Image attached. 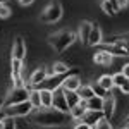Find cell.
Instances as JSON below:
<instances>
[{
  "instance_id": "obj_1",
  "label": "cell",
  "mask_w": 129,
  "mask_h": 129,
  "mask_svg": "<svg viewBox=\"0 0 129 129\" xmlns=\"http://www.w3.org/2000/svg\"><path fill=\"white\" fill-rule=\"evenodd\" d=\"M31 122L41 126V127H55V126H66L69 122V114L60 112L55 107H41V109H35L31 112Z\"/></svg>"
},
{
  "instance_id": "obj_2",
  "label": "cell",
  "mask_w": 129,
  "mask_h": 129,
  "mask_svg": "<svg viewBox=\"0 0 129 129\" xmlns=\"http://www.w3.org/2000/svg\"><path fill=\"white\" fill-rule=\"evenodd\" d=\"M76 40V35L72 33V31H60L57 35H52L48 38L50 45H52V48L55 50L57 53H62L64 50H67L71 47V43Z\"/></svg>"
},
{
  "instance_id": "obj_3",
  "label": "cell",
  "mask_w": 129,
  "mask_h": 129,
  "mask_svg": "<svg viewBox=\"0 0 129 129\" xmlns=\"http://www.w3.org/2000/svg\"><path fill=\"white\" fill-rule=\"evenodd\" d=\"M33 110L35 109H33V105L28 100L21 102V103H14V105H5L2 109V117L0 119H4V117H12V119H16V117H26V115H29Z\"/></svg>"
},
{
  "instance_id": "obj_4",
  "label": "cell",
  "mask_w": 129,
  "mask_h": 129,
  "mask_svg": "<svg viewBox=\"0 0 129 129\" xmlns=\"http://www.w3.org/2000/svg\"><path fill=\"white\" fill-rule=\"evenodd\" d=\"M31 89L28 86H14L7 95V105H14V103H21V102H26L29 96Z\"/></svg>"
},
{
  "instance_id": "obj_5",
  "label": "cell",
  "mask_w": 129,
  "mask_h": 129,
  "mask_svg": "<svg viewBox=\"0 0 129 129\" xmlns=\"http://www.w3.org/2000/svg\"><path fill=\"white\" fill-rule=\"evenodd\" d=\"M60 17H62V5L59 2H52L41 14V21L43 22H57Z\"/></svg>"
},
{
  "instance_id": "obj_6",
  "label": "cell",
  "mask_w": 129,
  "mask_h": 129,
  "mask_svg": "<svg viewBox=\"0 0 129 129\" xmlns=\"http://www.w3.org/2000/svg\"><path fill=\"white\" fill-rule=\"evenodd\" d=\"M52 107H55L57 110L60 112H66V114H69V105H67V100H66V95H64V89L62 86L59 88H55L52 91Z\"/></svg>"
},
{
  "instance_id": "obj_7",
  "label": "cell",
  "mask_w": 129,
  "mask_h": 129,
  "mask_svg": "<svg viewBox=\"0 0 129 129\" xmlns=\"http://www.w3.org/2000/svg\"><path fill=\"white\" fill-rule=\"evenodd\" d=\"M103 40V35H102V29L96 22H91V31H89V36H88V41L86 45L89 47H95V45H100Z\"/></svg>"
},
{
  "instance_id": "obj_8",
  "label": "cell",
  "mask_w": 129,
  "mask_h": 129,
  "mask_svg": "<svg viewBox=\"0 0 129 129\" xmlns=\"http://www.w3.org/2000/svg\"><path fill=\"white\" fill-rule=\"evenodd\" d=\"M24 55H26V45H24V40L17 36L14 43H12V59L16 60H22L24 59Z\"/></svg>"
},
{
  "instance_id": "obj_9",
  "label": "cell",
  "mask_w": 129,
  "mask_h": 129,
  "mask_svg": "<svg viewBox=\"0 0 129 129\" xmlns=\"http://www.w3.org/2000/svg\"><path fill=\"white\" fill-rule=\"evenodd\" d=\"M81 84V79L78 74H66V78H64V81H62V89H71V91H76V89L79 88Z\"/></svg>"
},
{
  "instance_id": "obj_10",
  "label": "cell",
  "mask_w": 129,
  "mask_h": 129,
  "mask_svg": "<svg viewBox=\"0 0 129 129\" xmlns=\"http://www.w3.org/2000/svg\"><path fill=\"white\" fill-rule=\"evenodd\" d=\"M47 78H48V72H47V69H45V67H38V69L31 74L28 86H31V88L35 86V88H36V86H40V84H41L45 79H47Z\"/></svg>"
},
{
  "instance_id": "obj_11",
  "label": "cell",
  "mask_w": 129,
  "mask_h": 129,
  "mask_svg": "<svg viewBox=\"0 0 129 129\" xmlns=\"http://www.w3.org/2000/svg\"><path fill=\"white\" fill-rule=\"evenodd\" d=\"M102 117H103V112L102 110H86L84 115H83V119H81V122L89 124V126H95Z\"/></svg>"
},
{
  "instance_id": "obj_12",
  "label": "cell",
  "mask_w": 129,
  "mask_h": 129,
  "mask_svg": "<svg viewBox=\"0 0 129 129\" xmlns=\"http://www.w3.org/2000/svg\"><path fill=\"white\" fill-rule=\"evenodd\" d=\"M102 112H103V117L110 119L115 112V98L110 95L107 98H103V107H102Z\"/></svg>"
},
{
  "instance_id": "obj_13",
  "label": "cell",
  "mask_w": 129,
  "mask_h": 129,
  "mask_svg": "<svg viewBox=\"0 0 129 129\" xmlns=\"http://www.w3.org/2000/svg\"><path fill=\"white\" fill-rule=\"evenodd\" d=\"M84 112H86V100H81L78 105H74L69 110V115H71V119H74V120H81Z\"/></svg>"
},
{
  "instance_id": "obj_14",
  "label": "cell",
  "mask_w": 129,
  "mask_h": 129,
  "mask_svg": "<svg viewBox=\"0 0 129 129\" xmlns=\"http://www.w3.org/2000/svg\"><path fill=\"white\" fill-rule=\"evenodd\" d=\"M105 50L109 52L110 55H117V57H126V55H129V50L124 45H120V43H110V45L105 47Z\"/></svg>"
},
{
  "instance_id": "obj_15",
  "label": "cell",
  "mask_w": 129,
  "mask_h": 129,
  "mask_svg": "<svg viewBox=\"0 0 129 129\" xmlns=\"http://www.w3.org/2000/svg\"><path fill=\"white\" fill-rule=\"evenodd\" d=\"M93 62L98 64V66H110V64H112V55H110L107 50L96 52L95 57H93Z\"/></svg>"
},
{
  "instance_id": "obj_16",
  "label": "cell",
  "mask_w": 129,
  "mask_h": 129,
  "mask_svg": "<svg viewBox=\"0 0 129 129\" xmlns=\"http://www.w3.org/2000/svg\"><path fill=\"white\" fill-rule=\"evenodd\" d=\"M102 107H103V98L102 96L93 95L91 98L86 100V110H102Z\"/></svg>"
},
{
  "instance_id": "obj_17",
  "label": "cell",
  "mask_w": 129,
  "mask_h": 129,
  "mask_svg": "<svg viewBox=\"0 0 129 129\" xmlns=\"http://www.w3.org/2000/svg\"><path fill=\"white\" fill-rule=\"evenodd\" d=\"M89 31H91V22L89 21H83L79 24V40L83 41V43H86L88 41V36H89Z\"/></svg>"
},
{
  "instance_id": "obj_18",
  "label": "cell",
  "mask_w": 129,
  "mask_h": 129,
  "mask_svg": "<svg viewBox=\"0 0 129 129\" xmlns=\"http://www.w3.org/2000/svg\"><path fill=\"white\" fill-rule=\"evenodd\" d=\"M64 95H66V100H67V105H69V109H72L74 105H78L81 102L79 95H78V91H71V89H64Z\"/></svg>"
},
{
  "instance_id": "obj_19",
  "label": "cell",
  "mask_w": 129,
  "mask_h": 129,
  "mask_svg": "<svg viewBox=\"0 0 129 129\" xmlns=\"http://www.w3.org/2000/svg\"><path fill=\"white\" fill-rule=\"evenodd\" d=\"M76 91H78V95H79L81 100H88V98H91V96L95 95L93 86H89V84H81V86L76 89Z\"/></svg>"
},
{
  "instance_id": "obj_20",
  "label": "cell",
  "mask_w": 129,
  "mask_h": 129,
  "mask_svg": "<svg viewBox=\"0 0 129 129\" xmlns=\"http://www.w3.org/2000/svg\"><path fill=\"white\" fill-rule=\"evenodd\" d=\"M28 102L33 105V109H41V98H40V89H31Z\"/></svg>"
},
{
  "instance_id": "obj_21",
  "label": "cell",
  "mask_w": 129,
  "mask_h": 129,
  "mask_svg": "<svg viewBox=\"0 0 129 129\" xmlns=\"http://www.w3.org/2000/svg\"><path fill=\"white\" fill-rule=\"evenodd\" d=\"M40 98H41V107H52V89L41 88Z\"/></svg>"
},
{
  "instance_id": "obj_22",
  "label": "cell",
  "mask_w": 129,
  "mask_h": 129,
  "mask_svg": "<svg viewBox=\"0 0 129 129\" xmlns=\"http://www.w3.org/2000/svg\"><path fill=\"white\" fill-rule=\"evenodd\" d=\"M52 72L57 74V76H66V74L69 72V66L64 64V62H55V64L52 66Z\"/></svg>"
},
{
  "instance_id": "obj_23",
  "label": "cell",
  "mask_w": 129,
  "mask_h": 129,
  "mask_svg": "<svg viewBox=\"0 0 129 129\" xmlns=\"http://www.w3.org/2000/svg\"><path fill=\"white\" fill-rule=\"evenodd\" d=\"M98 84L105 91H112V88H114V79H112V76H109V74H103L98 79Z\"/></svg>"
},
{
  "instance_id": "obj_24",
  "label": "cell",
  "mask_w": 129,
  "mask_h": 129,
  "mask_svg": "<svg viewBox=\"0 0 129 129\" xmlns=\"http://www.w3.org/2000/svg\"><path fill=\"white\" fill-rule=\"evenodd\" d=\"M112 79H114V86H117V88H120L124 83H127L129 81V78H126L122 72H117L115 76H112Z\"/></svg>"
},
{
  "instance_id": "obj_25",
  "label": "cell",
  "mask_w": 129,
  "mask_h": 129,
  "mask_svg": "<svg viewBox=\"0 0 129 129\" xmlns=\"http://www.w3.org/2000/svg\"><path fill=\"white\" fill-rule=\"evenodd\" d=\"M93 129H114L112 127V124H110V119H107V117H102V119L93 126Z\"/></svg>"
},
{
  "instance_id": "obj_26",
  "label": "cell",
  "mask_w": 129,
  "mask_h": 129,
  "mask_svg": "<svg viewBox=\"0 0 129 129\" xmlns=\"http://www.w3.org/2000/svg\"><path fill=\"white\" fill-rule=\"evenodd\" d=\"M102 10L105 14H109V16H114L115 14V10H114V7H112V4H110L109 0H102Z\"/></svg>"
},
{
  "instance_id": "obj_27",
  "label": "cell",
  "mask_w": 129,
  "mask_h": 129,
  "mask_svg": "<svg viewBox=\"0 0 129 129\" xmlns=\"http://www.w3.org/2000/svg\"><path fill=\"white\" fill-rule=\"evenodd\" d=\"M10 16V7L7 4H0V17L2 19H7Z\"/></svg>"
},
{
  "instance_id": "obj_28",
  "label": "cell",
  "mask_w": 129,
  "mask_h": 129,
  "mask_svg": "<svg viewBox=\"0 0 129 129\" xmlns=\"http://www.w3.org/2000/svg\"><path fill=\"white\" fill-rule=\"evenodd\" d=\"M93 91H95V95H96V96H102V98H105V96H107V93H109V91H105V89L102 88L98 83L93 86Z\"/></svg>"
},
{
  "instance_id": "obj_29",
  "label": "cell",
  "mask_w": 129,
  "mask_h": 129,
  "mask_svg": "<svg viewBox=\"0 0 129 129\" xmlns=\"http://www.w3.org/2000/svg\"><path fill=\"white\" fill-rule=\"evenodd\" d=\"M4 129H16V122L12 117H4Z\"/></svg>"
},
{
  "instance_id": "obj_30",
  "label": "cell",
  "mask_w": 129,
  "mask_h": 129,
  "mask_svg": "<svg viewBox=\"0 0 129 129\" xmlns=\"http://www.w3.org/2000/svg\"><path fill=\"white\" fill-rule=\"evenodd\" d=\"M74 129H93V126L84 124V122H81V120H79V124H76V127H74Z\"/></svg>"
},
{
  "instance_id": "obj_31",
  "label": "cell",
  "mask_w": 129,
  "mask_h": 129,
  "mask_svg": "<svg viewBox=\"0 0 129 129\" xmlns=\"http://www.w3.org/2000/svg\"><path fill=\"white\" fill-rule=\"evenodd\" d=\"M129 0H117V5H119V10H122L124 7H127Z\"/></svg>"
},
{
  "instance_id": "obj_32",
  "label": "cell",
  "mask_w": 129,
  "mask_h": 129,
  "mask_svg": "<svg viewBox=\"0 0 129 129\" xmlns=\"http://www.w3.org/2000/svg\"><path fill=\"white\" fill-rule=\"evenodd\" d=\"M119 89L122 91V93H129V81H127V83H124V84H122Z\"/></svg>"
},
{
  "instance_id": "obj_33",
  "label": "cell",
  "mask_w": 129,
  "mask_h": 129,
  "mask_svg": "<svg viewBox=\"0 0 129 129\" xmlns=\"http://www.w3.org/2000/svg\"><path fill=\"white\" fill-rule=\"evenodd\" d=\"M120 72H122V74H124L126 78H129V64H126V66L122 67V71H120Z\"/></svg>"
},
{
  "instance_id": "obj_34",
  "label": "cell",
  "mask_w": 129,
  "mask_h": 129,
  "mask_svg": "<svg viewBox=\"0 0 129 129\" xmlns=\"http://www.w3.org/2000/svg\"><path fill=\"white\" fill-rule=\"evenodd\" d=\"M110 4H112V7H114V10L115 12H119V5H117V0H109Z\"/></svg>"
},
{
  "instance_id": "obj_35",
  "label": "cell",
  "mask_w": 129,
  "mask_h": 129,
  "mask_svg": "<svg viewBox=\"0 0 129 129\" xmlns=\"http://www.w3.org/2000/svg\"><path fill=\"white\" fill-rule=\"evenodd\" d=\"M33 2H35V0H19V4H21V5H24V7H26V5H31Z\"/></svg>"
},
{
  "instance_id": "obj_36",
  "label": "cell",
  "mask_w": 129,
  "mask_h": 129,
  "mask_svg": "<svg viewBox=\"0 0 129 129\" xmlns=\"http://www.w3.org/2000/svg\"><path fill=\"white\" fill-rule=\"evenodd\" d=\"M4 103H5V100H4V98H2V96H0V110L4 109Z\"/></svg>"
},
{
  "instance_id": "obj_37",
  "label": "cell",
  "mask_w": 129,
  "mask_h": 129,
  "mask_svg": "<svg viewBox=\"0 0 129 129\" xmlns=\"http://www.w3.org/2000/svg\"><path fill=\"white\" fill-rule=\"evenodd\" d=\"M0 129H4V119H0Z\"/></svg>"
},
{
  "instance_id": "obj_38",
  "label": "cell",
  "mask_w": 129,
  "mask_h": 129,
  "mask_svg": "<svg viewBox=\"0 0 129 129\" xmlns=\"http://www.w3.org/2000/svg\"><path fill=\"white\" fill-rule=\"evenodd\" d=\"M126 127H127V129H129V120H126Z\"/></svg>"
},
{
  "instance_id": "obj_39",
  "label": "cell",
  "mask_w": 129,
  "mask_h": 129,
  "mask_svg": "<svg viewBox=\"0 0 129 129\" xmlns=\"http://www.w3.org/2000/svg\"><path fill=\"white\" fill-rule=\"evenodd\" d=\"M0 4H4V0H0Z\"/></svg>"
},
{
  "instance_id": "obj_40",
  "label": "cell",
  "mask_w": 129,
  "mask_h": 129,
  "mask_svg": "<svg viewBox=\"0 0 129 129\" xmlns=\"http://www.w3.org/2000/svg\"><path fill=\"white\" fill-rule=\"evenodd\" d=\"M126 120H129V115H127V119H126Z\"/></svg>"
},
{
  "instance_id": "obj_41",
  "label": "cell",
  "mask_w": 129,
  "mask_h": 129,
  "mask_svg": "<svg viewBox=\"0 0 129 129\" xmlns=\"http://www.w3.org/2000/svg\"><path fill=\"white\" fill-rule=\"evenodd\" d=\"M122 129H127V127H122Z\"/></svg>"
}]
</instances>
